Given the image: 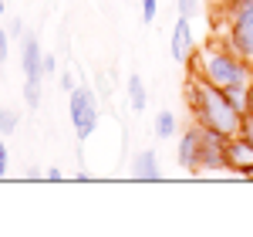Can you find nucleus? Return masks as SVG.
Instances as JSON below:
<instances>
[{
    "instance_id": "1",
    "label": "nucleus",
    "mask_w": 253,
    "mask_h": 237,
    "mask_svg": "<svg viewBox=\"0 0 253 237\" xmlns=\"http://www.w3.org/2000/svg\"><path fill=\"white\" fill-rule=\"evenodd\" d=\"M186 102H189V112L203 129H213L219 136H240L243 129V112L236 109L230 95L223 88H216L213 81H206L199 71L189 68V78H186Z\"/></svg>"
},
{
    "instance_id": "2",
    "label": "nucleus",
    "mask_w": 253,
    "mask_h": 237,
    "mask_svg": "<svg viewBox=\"0 0 253 237\" xmlns=\"http://www.w3.org/2000/svg\"><path fill=\"white\" fill-rule=\"evenodd\" d=\"M189 68L199 71L206 81H213L216 88H233V85H250V61L240 58L230 41H210L203 51H196V58L189 61Z\"/></svg>"
},
{
    "instance_id": "3",
    "label": "nucleus",
    "mask_w": 253,
    "mask_h": 237,
    "mask_svg": "<svg viewBox=\"0 0 253 237\" xmlns=\"http://www.w3.org/2000/svg\"><path fill=\"white\" fill-rule=\"evenodd\" d=\"M210 10L223 14L230 48L253 64V0H233L230 7H210Z\"/></svg>"
},
{
    "instance_id": "4",
    "label": "nucleus",
    "mask_w": 253,
    "mask_h": 237,
    "mask_svg": "<svg viewBox=\"0 0 253 237\" xmlns=\"http://www.w3.org/2000/svg\"><path fill=\"white\" fill-rule=\"evenodd\" d=\"M68 116H71L75 132H78V142H84L98 129V92L91 85H78L68 95Z\"/></svg>"
},
{
    "instance_id": "5",
    "label": "nucleus",
    "mask_w": 253,
    "mask_h": 237,
    "mask_svg": "<svg viewBox=\"0 0 253 237\" xmlns=\"http://www.w3.org/2000/svg\"><path fill=\"white\" fill-rule=\"evenodd\" d=\"M223 146H226V136H219V132H213V129H203L199 156H196V173H216V170H226V166H223Z\"/></svg>"
},
{
    "instance_id": "6",
    "label": "nucleus",
    "mask_w": 253,
    "mask_h": 237,
    "mask_svg": "<svg viewBox=\"0 0 253 237\" xmlns=\"http://www.w3.org/2000/svg\"><path fill=\"white\" fill-rule=\"evenodd\" d=\"M169 55L175 64H189L196 58V41L189 31V17H179L172 27V38H169Z\"/></svg>"
},
{
    "instance_id": "7",
    "label": "nucleus",
    "mask_w": 253,
    "mask_h": 237,
    "mask_svg": "<svg viewBox=\"0 0 253 237\" xmlns=\"http://www.w3.org/2000/svg\"><path fill=\"white\" fill-rule=\"evenodd\" d=\"M20 68H24V78H44V51L34 34H24L20 41Z\"/></svg>"
},
{
    "instance_id": "8",
    "label": "nucleus",
    "mask_w": 253,
    "mask_h": 237,
    "mask_svg": "<svg viewBox=\"0 0 253 237\" xmlns=\"http://www.w3.org/2000/svg\"><path fill=\"white\" fill-rule=\"evenodd\" d=\"M199 139H203V125L193 122L182 136H179V166L196 173V156H199Z\"/></svg>"
},
{
    "instance_id": "9",
    "label": "nucleus",
    "mask_w": 253,
    "mask_h": 237,
    "mask_svg": "<svg viewBox=\"0 0 253 237\" xmlns=\"http://www.w3.org/2000/svg\"><path fill=\"white\" fill-rule=\"evenodd\" d=\"M132 179H138V183H156V179H162L156 149H142V153L132 159Z\"/></svg>"
},
{
    "instance_id": "10",
    "label": "nucleus",
    "mask_w": 253,
    "mask_h": 237,
    "mask_svg": "<svg viewBox=\"0 0 253 237\" xmlns=\"http://www.w3.org/2000/svg\"><path fill=\"white\" fill-rule=\"evenodd\" d=\"M125 88H128V105H132V112H145V105H149V92H145L142 75H128Z\"/></svg>"
},
{
    "instance_id": "11",
    "label": "nucleus",
    "mask_w": 253,
    "mask_h": 237,
    "mask_svg": "<svg viewBox=\"0 0 253 237\" xmlns=\"http://www.w3.org/2000/svg\"><path fill=\"white\" fill-rule=\"evenodd\" d=\"M156 136L159 139H172L175 136V116L169 112V109H162L156 116Z\"/></svg>"
},
{
    "instance_id": "12",
    "label": "nucleus",
    "mask_w": 253,
    "mask_h": 237,
    "mask_svg": "<svg viewBox=\"0 0 253 237\" xmlns=\"http://www.w3.org/2000/svg\"><path fill=\"white\" fill-rule=\"evenodd\" d=\"M24 105L27 109L41 105V78H24Z\"/></svg>"
},
{
    "instance_id": "13",
    "label": "nucleus",
    "mask_w": 253,
    "mask_h": 237,
    "mask_svg": "<svg viewBox=\"0 0 253 237\" xmlns=\"http://www.w3.org/2000/svg\"><path fill=\"white\" fill-rule=\"evenodd\" d=\"M17 125H20V116L14 112V109H0V136H10V132H17Z\"/></svg>"
},
{
    "instance_id": "14",
    "label": "nucleus",
    "mask_w": 253,
    "mask_h": 237,
    "mask_svg": "<svg viewBox=\"0 0 253 237\" xmlns=\"http://www.w3.org/2000/svg\"><path fill=\"white\" fill-rule=\"evenodd\" d=\"M179 3V17H196V10H199V0H175Z\"/></svg>"
},
{
    "instance_id": "15",
    "label": "nucleus",
    "mask_w": 253,
    "mask_h": 237,
    "mask_svg": "<svg viewBox=\"0 0 253 237\" xmlns=\"http://www.w3.org/2000/svg\"><path fill=\"white\" fill-rule=\"evenodd\" d=\"M156 14H159V3H156V0H142V20H145V24H152Z\"/></svg>"
},
{
    "instance_id": "16",
    "label": "nucleus",
    "mask_w": 253,
    "mask_h": 237,
    "mask_svg": "<svg viewBox=\"0 0 253 237\" xmlns=\"http://www.w3.org/2000/svg\"><path fill=\"white\" fill-rule=\"evenodd\" d=\"M7 166H10V153H7V142L0 139V179L7 177Z\"/></svg>"
},
{
    "instance_id": "17",
    "label": "nucleus",
    "mask_w": 253,
    "mask_h": 237,
    "mask_svg": "<svg viewBox=\"0 0 253 237\" xmlns=\"http://www.w3.org/2000/svg\"><path fill=\"white\" fill-rule=\"evenodd\" d=\"M24 34H27V31H24V20H20V17H14V20H10V38L24 41Z\"/></svg>"
},
{
    "instance_id": "18",
    "label": "nucleus",
    "mask_w": 253,
    "mask_h": 237,
    "mask_svg": "<svg viewBox=\"0 0 253 237\" xmlns=\"http://www.w3.org/2000/svg\"><path fill=\"white\" fill-rule=\"evenodd\" d=\"M61 88H64V92H68V95H71V92H75V88H78V85H75V75H71V71H64V75H61Z\"/></svg>"
},
{
    "instance_id": "19",
    "label": "nucleus",
    "mask_w": 253,
    "mask_h": 237,
    "mask_svg": "<svg viewBox=\"0 0 253 237\" xmlns=\"http://www.w3.org/2000/svg\"><path fill=\"white\" fill-rule=\"evenodd\" d=\"M58 71V61H54V55H44V78H51Z\"/></svg>"
},
{
    "instance_id": "20",
    "label": "nucleus",
    "mask_w": 253,
    "mask_h": 237,
    "mask_svg": "<svg viewBox=\"0 0 253 237\" xmlns=\"http://www.w3.org/2000/svg\"><path fill=\"white\" fill-rule=\"evenodd\" d=\"M240 132L253 142V116H243V129H240Z\"/></svg>"
},
{
    "instance_id": "21",
    "label": "nucleus",
    "mask_w": 253,
    "mask_h": 237,
    "mask_svg": "<svg viewBox=\"0 0 253 237\" xmlns=\"http://www.w3.org/2000/svg\"><path fill=\"white\" fill-rule=\"evenodd\" d=\"M47 179H51V183H61V179H64V173H61L58 166H51V170H47Z\"/></svg>"
},
{
    "instance_id": "22",
    "label": "nucleus",
    "mask_w": 253,
    "mask_h": 237,
    "mask_svg": "<svg viewBox=\"0 0 253 237\" xmlns=\"http://www.w3.org/2000/svg\"><path fill=\"white\" fill-rule=\"evenodd\" d=\"M7 44H10V38L0 34V61H7Z\"/></svg>"
},
{
    "instance_id": "23",
    "label": "nucleus",
    "mask_w": 253,
    "mask_h": 237,
    "mask_svg": "<svg viewBox=\"0 0 253 237\" xmlns=\"http://www.w3.org/2000/svg\"><path fill=\"white\" fill-rule=\"evenodd\" d=\"M247 116H253V81H250V88H247Z\"/></svg>"
},
{
    "instance_id": "24",
    "label": "nucleus",
    "mask_w": 253,
    "mask_h": 237,
    "mask_svg": "<svg viewBox=\"0 0 253 237\" xmlns=\"http://www.w3.org/2000/svg\"><path fill=\"white\" fill-rule=\"evenodd\" d=\"M206 3H210V7H230L233 0H206Z\"/></svg>"
},
{
    "instance_id": "25",
    "label": "nucleus",
    "mask_w": 253,
    "mask_h": 237,
    "mask_svg": "<svg viewBox=\"0 0 253 237\" xmlns=\"http://www.w3.org/2000/svg\"><path fill=\"white\" fill-rule=\"evenodd\" d=\"M3 10H7V0H0V17H3Z\"/></svg>"
}]
</instances>
